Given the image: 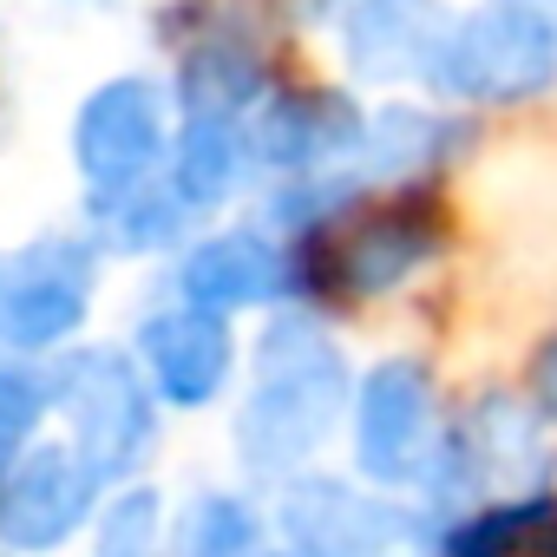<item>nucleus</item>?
<instances>
[{
    "label": "nucleus",
    "instance_id": "9",
    "mask_svg": "<svg viewBox=\"0 0 557 557\" xmlns=\"http://www.w3.org/2000/svg\"><path fill=\"white\" fill-rule=\"evenodd\" d=\"M138 355L151 368V387L171 407H210L236 361L223 315H203V309H158L138 329Z\"/></svg>",
    "mask_w": 557,
    "mask_h": 557
},
{
    "label": "nucleus",
    "instance_id": "1",
    "mask_svg": "<svg viewBox=\"0 0 557 557\" xmlns=\"http://www.w3.org/2000/svg\"><path fill=\"white\" fill-rule=\"evenodd\" d=\"M348 407V361L329 342L322 322L283 315L256 342V381L236 413V453L249 472L283 479L296 472L342 420Z\"/></svg>",
    "mask_w": 557,
    "mask_h": 557
},
{
    "label": "nucleus",
    "instance_id": "4",
    "mask_svg": "<svg viewBox=\"0 0 557 557\" xmlns=\"http://www.w3.org/2000/svg\"><path fill=\"white\" fill-rule=\"evenodd\" d=\"M275 524H283L296 557H426L420 511H400V505H387L361 485L322 479V472L289 479Z\"/></svg>",
    "mask_w": 557,
    "mask_h": 557
},
{
    "label": "nucleus",
    "instance_id": "16",
    "mask_svg": "<svg viewBox=\"0 0 557 557\" xmlns=\"http://www.w3.org/2000/svg\"><path fill=\"white\" fill-rule=\"evenodd\" d=\"M171 557H262V518L236 492H197L177 511Z\"/></svg>",
    "mask_w": 557,
    "mask_h": 557
},
{
    "label": "nucleus",
    "instance_id": "18",
    "mask_svg": "<svg viewBox=\"0 0 557 557\" xmlns=\"http://www.w3.org/2000/svg\"><path fill=\"white\" fill-rule=\"evenodd\" d=\"M184 197L171 190V184H132V190H112V197H99V223H106V236L119 243V249H164V243H177V230H184Z\"/></svg>",
    "mask_w": 557,
    "mask_h": 557
},
{
    "label": "nucleus",
    "instance_id": "12",
    "mask_svg": "<svg viewBox=\"0 0 557 557\" xmlns=\"http://www.w3.org/2000/svg\"><path fill=\"white\" fill-rule=\"evenodd\" d=\"M177 289H184V309H203V315L256 309V302H275L289 289V256L256 230H223L184 256Z\"/></svg>",
    "mask_w": 557,
    "mask_h": 557
},
{
    "label": "nucleus",
    "instance_id": "5",
    "mask_svg": "<svg viewBox=\"0 0 557 557\" xmlns=\"http://www.w3.org/2000/svg\"><path fill=\"white\" fill-rule=\"evenodd\" d=\"M433 381L420 361H381L355 394V459L374 485H413L433 459Z\"/></svg>",
    "mask_w": 557,
    "mask_h": 557
},
{
    "label": "nucleus",
    "instance_id": "15",
    "mask_svg": "<svg viewBox=\"0 0 557 557\" xmlns=\"http://www.w3.org/2000/svg\"><path fill=\"white\" fill-rule=\"evenodd\" d=\"M420 256H426V230L413 216H374L342 249V283L355 296H381V289L407 283V275L420 269Z\"/></svg>",
    "mask_w": 557,
    "mask_h": 557
},
{
    "label": "nucleus",
    "instance_id": "21",
    "mask_svg": "<svg viewBox=\"0 0 557 557\" xmlns=\"http://www.w3.org/2000/svg\"><path fill=\"white\" fill-rule=\"evenodd\" d=\"M537 400H544V413H557V335H550V348L537 355Z\"/></svg>",
    "mask_w": 557,
    "mask_h": 557
},
{
    "label": "nucleus",
    "instance_id": "14",
    "mask_svg": "<svg viewBox=\"0 0 557 557\" xmlns=\"http://www.w3.org/2000/svg\"><path fill=\"white\" fill-rule=\"evenodd\" d=\"M243 164V132L236 119H184L177 132V158H171V190L184 197V210L223 203Z\"/></svg>",
    "mask_w": 557,
    "mask_h": 557
},
{
    "label": "nucleus",
    "instance_id": "8",
    "mask_svg": "<svg viewBox=\"0 0 557 557\" xmlns=\"http://www.w3.org/2000/svg\"><path fill=\"white\" fill-rule=\"evenodd\" d=\"M92 472L73 459V446H34L0 472V537L14 550H60L86 511H92Z\"/></svg>",
    "mask_w": 557,
    "mask_h": 557
},
{
    "label": "nucleus",
    "instance_id": "6",
    "mask_svg": "<svg viewBox=\"0 0 557 557\" xmlns=\"http://www.w3.org/2000/svg\"><path fill=\"white\" fill-rule=\"evenodd\" d=\"M158 151H164V112L151 79H112L73 119V158L99 184V197L145 184Z\"/></svg>",
    "mask_w": 557,
    "mask_h": 557
},
{
    "label": "nucleus",
    "instance_id": "7",
    "mask_svg": "<svg viewBox=\"0 0 557 557\" xmlns=\"http://www.w3.org/2000/svg\"><path fill=\"white\" fill-rule=\"evenodd\" d=\"M86 289H92V262L79 243L47 236L14 269L0 275V342L14 348H53L86 322Z\"/></svg>",
    "mask_w": 557,
    "mask_h": 557
},
{
    "label": "nucleus",
    "instance_id": "10",
    "mask_svg": "<svg viewBox=\"0 0 557 557\" xmlns=\"http://www.w3.org/2000/svg\"><path fill=\"white\" fill-rule=\"evenodd\" d=\"M453 21L440 0H355L342 40H348V66L361 79H413L433 73L440 47H446Z\"/></svg>",
    "mask_w": 557,
    "mask_h": 557
},
{
    "label": "nucleus",
    "instance_id": "2",
    "mask_svg": "<svg viewBox=\"0 0 557 557\" xmlns=\"http://www.w3.org/2000/svg\"><path fill=\"white\" fill-rule=\"evenodd\" d=\"M440 92L453 99H531L557 79V14L544 0H485L479 14H466L433 73H426Z\"/></svg>",
    "mask_w": 557,
    "mask_h": 557
},
{
    "label": "nucleus",
    "instance_id": "17",
    "mask_svg": "<svg viewBox=\"0 0 557 557\" xmlns=\"http://www.w3.org/2000/svg\"><path fill=\"white\" fill-rule=\"evenodd\" d=\"M256 92L262 73L236 47H197L184 60V119H236L243 106H256Z\"/></svg>",
    "mask_w": 557,
    "mask_h": 557
},
{
    "label": "nucleus",
    "instance_id": "20",
    "mask_svg": "<svg viewBox=\"0 0 557 557\" xmlns=\"http://www.w3.org/2000/svg\"><path fill=\"white\" fill-rule=\"evenodd\" d=\"M40 407H47L40 381H27V374H14V368H0V472L21 459L27 433L40 426Z\"/></svg>",
    "mask_w": 557,
    "mask_h": 557
},
{
    "label": "nucleus",
    "instance_id": "19",
    "mask_svg": "<svg viewBox=\"0 0 557 557\" xmlns=\"http://www.w3.org/2000/svg\"><path fill=\"white\" fill-rule=\"evenodd\" d=\"M158 492L151 485H132V492H119L106 511H99V537H92V550L99 557H151L158 550Z\"/></svg>",
    "mask_w": 557,
    "mask_h": 557
},
{
    "label": "nucleus",
    "instance_id": "3",
    "mask_svg": "<svg viewBox=\"0 0 557 557\" xmlns=\"http://www.w3.org/2000/svg\"><path fill=\"white\" fill-rule=\"evenodd\" d=\"M53 400L73 426V459L92 479H125L158 440L151 394H145L138 368L119 348H79L53 374Z\"/></svg>",
    "mask_w": 557,
    "mask_h": 557
},
{
    "label": "nucleus",
    "instance_id": "11",
    "mask_svg": "<svg viewBox=\"0 0 557 557\" xmlns=\"http://www.w3.org/2000/svg\"><path fill=\"white\" fill-rule=\"evenodd\" d=\"M355 138H361V119L342 92H275L249 119L243 151L269 171H309L355 151Z\"/></svg>",
    "mask_w": 557,
    "mask_h": 557
},
{
    "label": "nucleus",
    "instance_id": "13",
    "mask_svg": "<svg viewBox=\"0 0 557 557\" xmlns=\"http://www.w3.org/2000/svg\"><path fill=\"white\" fill-rule=\"evenodd\" d=\"M459 138V125L433 119V112H413V106H387L361 125L355 151H361V177H413L426 171L446 145Z\"/></svg>",
    "mask_w": 557,
    "mask_h": 557
}]
</instances>
